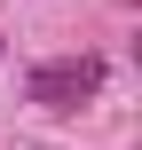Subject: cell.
I'll return each mask as SVG.
<instances>
[{"label":"cell","mask_w":142,"mask_h":150,"mask_svg":"<svg viewBox=\"0 0 142 150\" xmlns=\"http://www.w3.org/2000/svg\"><path fill=\"white\" fill-rule=\"evenodd\" d=\"M95 87H103V55H63V63H40V71L24 79V95H32L40 111H79Z\"/></svg>","instance_id":"1"},{"label":"cell","mask_w":142,"mask_h":150,"mask_svg":"<svg viewBox=\"0 0 142 150\" xmlns=\"http://www.w3.org/2000/svg\"><path fill=\"white\" fill-rule=\"evenodd\" d=\"M0 55H8V40H0Z\"/></svg>","instance_id":"2"}]
</instances>
